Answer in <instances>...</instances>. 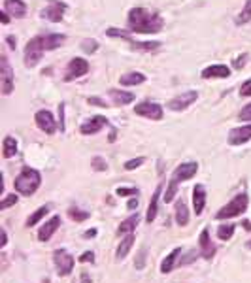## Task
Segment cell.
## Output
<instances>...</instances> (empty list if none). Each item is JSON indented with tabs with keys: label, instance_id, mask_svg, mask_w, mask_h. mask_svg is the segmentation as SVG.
Instances as JSON below:
<instances>
[{
	"label": "cell",
	"instance_id": "1",
	"mask_svg": "<svg viewBox=\"0 0 251 283\" xmlns=\"http://www.w3.org/2000/svg\"><path fill=\"white\" fill-rule=\"evenodd\" d=\"M127 26L132 34H159L165 26V19L157 12L136 6L129 10Z\"/></svg>",
	"mask_w": 251,
	"mask_h": 283
},
{
	"label": "cell",
	"instance_id": "2",
	"mask_svg": "<svg viewBox=\"0 0 251 283\" xmlns=\"http://www.w3.org/2000/svg\"><path fill=\"white\" fill-rule=\"evenodd\" d=\"M40 185H42V174L38 170L30 168V166H25L15 176V179H13L15 193L21 195V197H30V195H34L40 189Z\"/></svg>",
	"mask_w": 251,
	"mask_h": 283
},
{
	"label": "cell",
	"instance_id": "3",
	"mask_svg": "<svg viewBox=\"0 0 251 283\" xmlns=\"http://www.w3.org/2000/svg\"><path fill=\"white\" fill-rule=\"evenodd\" d=\"M247 206H249V198L245 193H240L236 197L232 198L229 204H225L221 210L215 213V219L219 221H225V219H232V217H240L245 210H247Z\"/></svg>",
	"mask_w": 251,
	"mask_h": 283
},
{
	"label": "cell",
	"instance_id": "4",
	"mask_svg": "<svg viewBox=\"0 0 251 283\" xmlns=\"http://www.w3.org/2000/svg\"><path fill=\"white\" fill-rule=\"evenodd\" d=\"M46 53V46H44V34H38L26 42L25 46V66L26 68H34L38 65L42 57Z\"/></svg>",
	"mask_w": 251,
	"mask_h": 283
},
{
	"label": "cell",
	"instance_id": "5",
	"mask_svg": "<svg viewBox=\"0 0 251 283\" xmlns=\"http://www.w3.org/2000/svg\"><path fill=\"white\" fill-rule=\"evenodd\" d=\"M53 263L57 266V274L59 276H70L74 270V257L66 249H55L53 251Z\"/></svg>",
	"mask_w": 251,
	"mask_h": 283
},
{
	"label": "cell",
	"instance_id": "6",
	"mask_svg": "<svg viewBox=\"0 0 251 283\" xmlns=\"http://www.w3.org/2000/svg\"><path fill=\"white\" fill-rule=\"evenodd\" d=\"M134 113L140 115V117L151 119V121H161L163 115H165L163 106L157 104V102H151V100H144V102L134 106Z\"/></svg>",
	"mask_w": 251,
	"mask_h": 283
},
{
	"label": "cell",
	"instance_id": "7",
	"mask_svg": "<svg viewBox=\"0 0 251 283\" xmlns=\"http://www.w3.org/2000/svg\"><path fill=\"white\" fill-rule=\"evenodd\" d=\"M87 72H89V62L85 59H81V57H74V59H70L68 66H66V72L62 79H65L66 83H70L74 79L83 78Z\"/></svg>",
	"mask_w": 251,
	"mask_h": 283
},
{
	"label": "cell",
	"instance_id": "8",
	"mask_svg": "<svg viewBox=\"0 0 251 283\" xmlns=\"http://www.w3.org/2000/svg\"><path fill=\"white\" fill-rule=\"evenodd\" d=\"M0 91L4 97H10L13 92V70L8 62L6 55L0 57Z\"/></svg>",
	"mask_w": 251,
	"mask_h": 283
},
{
	"label": "cell",
	"instance_id": "9",
	"mask_svg": "<svg viewBox=\"0 0 251 283\" xmlns=\"http://www.w3.org/2000/svg\"><path fill=\"white\" fill-rule=\"evenodd\" d=\"M198 100V92L197 91H183L179 92V95H176L174 99L168 100V110H172V112H183V110H187L189 106L193 104V102H197Z\"/></svg>",
	"mask_w": 251,
	"mask_h": 283
},
{
	"label": "cell",
	"instance_id": "10",
	"mask_svg": "<svg viewBox=\"0 0 251 283\" xmlns=\"http://www.w3.org/2000/svg\"><path fill=\"white\" fill-rule=\"evenodd\" d=\"M65 12H66L65 2H60V0H51L46 8L40 12V17L51 21V23H60L62 17H65Z\"/></svg>",
	"mask_w": 251,
	"mask_h": 283
},
{
	"label": "cell",
	"instance_id": "11",
	"mask_svg": "<svg viewBox=\"0 0 251 283\" xmlns=\"http://www.w3.org/2000/svg\"><path fill=\"white\" fill-rule=\"evenodd\" d=\"M34 123H36L40 131L46 132V134H55L57 127H59V123L55 121V117H53V113L49 110H38L36 115H34Z\"/></svg>",
	"mask_w": 251,
	"mask_h": 283
},
{
	"label": "cell",
	"instance_id": "12",
	"mask_svg": "<svg viewBox=\"0 0 251 283\" xmlns=\"http://www.w3.org/2000/svg\"><path fill=\"white\" fill-rule=\"evenodd\" d=\"M198 172V163L195 161H189V163H181L179 166H176V170L172 172V179H176V181H189L197 176Z\"/></svg>",
	"mask_w": 251,
	"mask_h": 283
},
{
	"label": "cell",
	"instance_id": "13",
	"mask_svg": "<svg viewBox=\"0 0 251 283\" xmlns=\"http://www.w3.org/2000/svg\"><path fill=\"white\" fill-rule=\"evenodd\" d=\"M251 140V125H242V127H234L229 132V144L231 145H242L247 144Z\"/></svg>",
	"mask_w": 251,
	"mask_h": 283
},
{
	"label": "cell",
	"instance_id": "14",
	"mask_svg": "<svg viewBox=\"0 0 251 283\" xmlns=\"http://www.w3.org/2000/svg\"><path fill=\"white\" fill-rule=\"evenodd\" d=\"M106 125H108V119L104 115H95V117L87 119L85 123L79 127V132L85 134V136H91V134H97V132L102 131Z\"/></svg>",
	"mask_w": 251,
	"mask_h": 283
},
{
	"label": "cell",
	"instance_id": "15",
	"mask_svg": "<svg viewBox=\"0 0 251 283\" xmlns=\"http://www.w3.org/2000/svg\"><path fill=\"white\" fill-rule=\"evenodd\" d=\"M198 247H200V257H204L206 261L213 259L217 247H215V244H211L210 231H208V229H204V231L200 232V236H198Z\"/></svg>",
	"mask_w": 251,
	"mask_h": 283
},
{
	"label": "cell",
	"instance_id": "16",
	"mask_svg": "<svg viewBox=\"0 0 251 283\" xmlns=\"http://www.w3.org/2000/svg\"><path fill=\"white\" fill-rule=\"evenodd\" d=\"M59 227H60V215H53L49 221H46V223L40 227L38 240L40 242H49L53 234L59 231Z\"/></svg>",
	"mask_w": 251,
	"mask_h": 283
},
{
	"label": "cell",
	"instance_id": "17",
	"mask_svg": "<svg viewBox=\"0 0 251 283\" xmlns=\"http://www.w3.org/2000/svg\"><path fill=\"white\" fill-rule=\"evenodd\" d=\"M204 79H227L231 78V68L227 65H211V66H206L202 74H200Z\"/></svg>",
	"mask_w": 251,
	"mask_h": 283
},
{
	"label": "cell",
	"instance_id": "18",
	"mask_svg": "<svg viewBox=\"0 0 251 283\" xmlns=\"http://www.w3.org/2000/svg\"><path fill=\"white\" fill-rule=\"evenodd\" d=\"M204 206H206V187L198 183L193 189V208H195V213L202 215L204 213Z\"/></svg>",
	"mask_w": 251,
	"mask_h": 283
},
{
	"label": "cell",
	"instance_id": "19",
	"mask_svg": "<svg viewBox=\"0 0 251 283\" xmlns=\"http://www.w3.org/2000/svg\"><path fill=\"white\" fill-rule=\"evenodd\" d=\"M163 197V185H157V189L153 193L151 200H149V206H147V211H145V223H153L155 217L159 213V198Z\"/></svg>",
	"mask_w": 251,
	"mask_h": 283
},
{
	"label": "cell",
	"instance_id": "20",
	"mask_svg": "<svg viewBox=\"0 0 251 283\" xmlns=\"http://www.w3.org/2000/svg\"><path fill=\"white\" fill-rule=\"evenodd\" d=\"M4 10L15 19L26 17V4L23 0H4Z\"/></svg>",
	"mask_w": 251,
	"mask_h": 283
},
{
	"label": "cell",
	"instance_id": "21",
	"mask_svg": "<svg viewBox=\"0 0 251 283\" xmlns=\"http://www.w3.org/2000/svg\"><path fill=\"white\" fill-rule=\"evenodd\" d=\"M108 95H110V99H112V102L115 106H127L131 104V102H134V99H136L132 92L121 91V89H110Z\"/></svg>",
	"mask_w": 251,
	"mask_h": 283
},
{
	"label": "cell",
	"instance_id": "22",
	"mask_svg": "<svg viewBox=\"0 0 251 283\" xmlns=\"http://www.w3.org/2000/svg\"><path fill=\"white\" fill-rule=\"evenodd\" d=\"M147 76L142 72H129V74H123L121 78H119V83L123 87H134V85H142Z\"/></svg>",
	"mask_w": 251,
	"mask_h": 283
},
{
	"label": "cell",
	"instance_id": "23",
	"mask_svg": "<svg viewBox=\"0 0 251 283\" xmlns=\"http://www.w3.org/2000/svg\"><path fill=\"white\" fill-rule=\"evenodd\" d=\"M66 36L65 34H57V33H47L44 34V46H46V51H53L65 44Z\"/></svg>",
	"mask_w": 251,
	"mask_h": 283
},
{
	"label": "cell",
	"instance_id": "24",
	"mask_svg": "<svg viewBox=\"0 0 251 283\" xmlns=\"http://www.w3.org/2000/svg\"><path fill=\"white\" fill-rule=\"evenodd\" d=\"M132 245H134V234L131 232V234H127V236L121 240V244H119L117 251H115V259H117V261H123V259L131 253Z\"/></svg>",
	"mask_w": 251,
	"mask_h": 283
},
{
	"label": "cell",
	"instance_id": "25",
	"mask_svg": "<svg viewBox=\"0 0 251 283\" xmlns=\"http://www.w3.org/2000/svg\"><path fill=\"white\" fill-rule=\"evenodd\" d=\"M181 255V249L179 247H176V249H172V253H168L166 255V259L161 263V272L163 274H170L172 270H174V266H176V263H178V257Z\"/></svg>",
	"mask_w": 251,
	"mask_h": 283
},
{
	"label": "cell",
	"instance_id": "26",
	"mask_svg": "<svg viewBox=\"0 0 251 283\" xmlns=\"http://www.w3.org/2000/svg\"><path fill=\"white\" fill-rule=\"evenodd\" d=\"M138 223H140V213L136 211V213H132L131 217H127L125 221H121L117 232L119 234H131V232H134V229L138 227Z\"/></svg>",
	"mask_w": 251,
	"mask_h": 283
},
{
	"label": "cell",
	"instance_id": "27",
	"mask_svg": "<svg viewBox=\"0 0 251 283\" xmlns=\"http://www.w3.org/2000/svg\"><path fill=\"white\" fill-rule=\"evenodd\" d=\"M15 155H17V140L13 136H4V140H2V157L12 159Z\"/></svg>",
	"mask_w": 251,
	"mask_h": 283
},
{
	"label": "cell",
	"instance_id": "28",
	"mask_svg": "<svg viewBox=\"0 0 251 283\" xmlns=\"http://www.w3.org/2000/svg\"><path fill=\"white\" fill-rule=\"evenodd\" d=\"M176 223L179 227H185V225L189 223V210H187V204H185L183 200H178L176 202Z\"/></svg>",
	"mask_w": 251,
	"mask_h": 283
},
{
	"label": "cell",
	"instance_id": "29",
	"mask_svg": "<svg viewBox=\"0 0 251 283\" xmlns=\"http://www.w3.org/2000/svg\"><path fill=\"white\" fill-rule=\"evenodd\" d=\"M127 42H129V44H131L134 49H138V51H145V53L157 51L159 47H161V42H134V40H132V36H129V38H127Z\"/></svg>",
	"mask_w": 251,
	"mask_h": 283
},
{
	"label": "cell",
	"instance_id": "30",
	"mask_svg": "<svg viewBox=\"0 0 251 283\" xmlns=\"http://www.w3.org/2000/svg\"><path fill=\"white\" fill-rule=\"evenodd\" d=\"M47 213H49V206H42V208H38L36 211H33V215L26 219V227H36V225L42 221V219L46 217Z\"/></svg>",
	"mask_w": 251,
	"mask_h": 283
},
{
	"label": "cell",
	"instance_id": "31",
	"mask_svg": "<svg viewBox=\"0 0 251 283\" xmlns=\"http://www.w3.org/2000/svg\"><path fill=\"white\" fill-rule=\"evenodd\" d=\"M234 231H236V225H232V223L219 225L217 227V238L219 240H223V242H227V240H231V238L234 236Z\"/></svg>",
	"mask_w": 251,
	"mask_h": 283
},
{
	"label": "cell",
	"instance_id": "32",
	"mask_svg": "<svg viewBox=\"0 0 251 283\" xmlns=\"http://www.w3.org/2000/svg\"><path fill=\"white\" fill-rule=\"evenodd\" d=\"M176 195H178V181H176V179H170L168 185H166V191L163 193V202H165V204H170L172 200L176 198Z\"/></svg>",
	"mask_w": 251,
	"mask_h": 283
},
{
	"label": "cell",
	"instance_id": "33",
	"mask_svg": "<svg viewBox=\"0 0 251 283\" xmlns=\"http://www.w3.org/2000/svg\"><path fill=\"white\" fill-rule=\"evenodd\" d=\"M249 21H251V0H245L242 12L238 13V17H236V25H245V23H249Z\"/></svg>",
	"mask_w": 251,
	"mask_h": 283
},
{
	"label": "cell",
	"instance_id": "34",
	"mask_svg": "<svg viewBox=\"0 0 251 283\" xmlns=\"http://www.w3.org/2000/svg\"><path fill=\"white\" fill-rule=\"evenodd\" d=\"M68 217L72 219V221H76V223H81V221H87V219L91 217V213L79 210V208H70L68 210Z\"/></svg>",
	"mask_w": 251,
	"mask_h": 283
},
{
	"label": "cell",
	"instance_id": "35",
	"mask_svg": "<svg viewBox=\"0 0 251 283\" xmlns=\"http://www.w3.org/2000/svg\"><path fill=\"white\" fill-rule=\"evenodd\" d=\"M17 202H19V197H17L15 193H12V195H4L2 202H0V210H8L10 206H15Z\"/></svg>",
	"mask_w": 251,
	"mask_h": 283
},
{
	"label": "cell",
	"instance_id": "36",
	"mask_svg": "<svg viewBox=\"0 0 251 283\" xmlns=\"http://www.w3.org/2000/svg\"><path fill=\"white\" fill-rule=\"evenodd\" d=\"M145 163V157H136V159H131V161H127L125 165H123V168L125 170H136V168H140V166Z\"/></svg>",
	"mask_w": 251,
	"mask_h": 283
},
{
	"label": "cell",
	"instance_id": "37",
	"mask_svg": "<svg viewBox=\"0 0 251 283\" xmlns=\"http://www.w3.org/2000/svg\"><path fill=\"white\" fill-rule=\"evenodd\" d=\"M81 49L85 53H95V51H99V42L97 40H83L81 42Z\"/></svg>",
	"mask_w": 251,
	"mask_h": 283
},
{
	"label": "cell",
	"instance_id": "38",
	"mask_svg": "<svg viewBox=\"0 0 251 283\" xmlns=\"http://www.w3.org/2000/svg\"><path fill=\"white\" fill-rule=\"evenodd\" d=\"M91 166H92V168H95L97 172H106V170H108V163H106V161H104L102 157H95V159H92V161H91Z\"/></svg>",
	"mask_w": 251,
	"mask_h": 283
},
{
	"label": "cell",
	"instance_id": "39",
	"mask_svg": "<svg viewBox=\"0 0 251 283\" xmlns=\"http://www.w3.org/2000/svg\"><path fill=\"white\" fill-rule=\"evenodd\" d=\"M240 97L242 99H251V78L245 79L244 83L240 85Z\"/></svg>",
	"mask_w": 251,
	"mask_h": 283
},
{
	"label": "cell",
	"instance_id": "40",
	"mask_svg": "<svg viewBox=\"0 0 251 283\" xmlns=\"http://www.w3.org/2000/svg\"><path fill=\"white\" fill-rule=\"evenodd\" d=\"M145 259H147V249L145 247H142L140 249V255H138V261L134 263V266H136V270H142L145 266Z\"/></svg>",
	"mask_w": 251,
	"mask_h": 283
},
{
	"label": "cell",
	"instance_id": "41",
	"mask_svg": "<svg viewBox=\"0 0 251 283\" xmlns=\"http://www.w3.org/2000/svg\"><path fill=\"white\" fill-rule=\"evenodd\" d=\"M115 193H117V197H131V195H138V189H134V187H119Z\"/></svg>",
	"mask_w": 251,
	"mask_h": 283
},
{
	"label": "cell",
	"instance_id": "42",
	"mask_svg": "<svg viewBox=\"0 0 251 283\" xmlns=\"http://www.w3.org/2000/svg\"><path fill=\"white\" fill-rule=\"evenodd\" d=\"M87 102L91 106H97V108H108V102L104 99H100V97H89Z\"/></svg>",
	"mask_w": 251,
	"mask_h": 283
},
{
	"label": "cell",
	"instance_id": "43",
	"mask_svg": "<svg viewBox=\"0 0 251 283\" xmlns=\"http://www.w3.org/2000/svg\"><path fill=\"white\" fill-rule=\"evenodd\" d=\"M245 62H247V55L244 53V55H238L236 59H234V62H232V66H234L236 70H242L245 66Z\"/></svg>",
	"mask_w": 251,
	"mask_h": 283
},
{
	"label": "cell",
	"instance_id": "44",
	"mask_svg": "<svg viewBox=\"0 0 251 283\" xmlns=\"http://www.w3.org/2000/svg\"><path fill=\"white\" fill-rule=\"evenodd\" d=\"M240 119H242V121H251V102L242 108V112H240Z\"/></svg>",
	"mask_w": 251,
	"mask_h": 283
},
{
	"label": "cell",
	"instance_id": "45",
	"mask_svg": "<svg viewBox=\"0 0 251 283\" xmlns=\"http://www.w3.org/2000/svg\"><path fill=\"white\" fill-rule=\"evenodd\" d=\"M78 261L79 263H95V253H92V251H85Z\"/></svg>",
	"mask_w": 251,
	"mask_h": 283
},
{
	"label": "cell",
	"instance_id": "46",
	"mask_svg": "<svg viewBox=\"0 0 251 283\" xmlns=\"http://www.w3.org/2000/svg\"><path fill=\"white\" fill-rule=\"evenodd\" d=\"M59 127L60 132H65V104H59Z\"/></svg>",
	"mask_w": 251,
	"mask_h": 283
},
{
	"label": "cell",
	"instance_id": "47",
	"mask_svg": "<svg viewBox=\"0 0 251 283\" xmlns=\"http://www.w3.org/2000/svg\"><path fill=\"white\" fill-rule=\"evenodd\" d=\"M6 44H8V47H10V49H15V46H17V38L10 34V36H6Z\"/></svg>",
	"mask_w": 251,
	"mask_h": 283
},
{
	"label": "cell",
	"instance_id": "48",
	"mask_svg": "<svg viewBox=\"0 0 251 283\" xmlns=\"http://www.w3.org/2000/svg\"><path fill=\"white\" fill-rule=\"evenodd\" d=\"M0 21H2V25H8L10 23V13L4 10V12H0Z\"/></svg>",
	"mask_w": 251,
	"mask_h": 283
},
{
	"label": "cell",
	"instance_id": "49",
	"mask_svg": "<svg viewBox=\"0 0 251 283\" xmlns=\"http://www.w3.org/2000/svg\"><path fill=\"white\" fill-rule=\"evenodd\" d=\"M127 208H129V210H136V208H138V198H131Z\"/></svg>",
	"mask_w": 251,
	"mask_h": 283
},
{
	"label": "cell",
	"instance_id": "50",
	"mask_svg": "<svg viewBox=\"0 0 251 283\" xmlns=\"http://www.w3.org/2000/svg\"><path fill=\"white\" fill-rule=\"evenodd\" d=\"M8 244V232L6 229H2V242H0V247H6Z\"/></svg>",
	"mask_w": 251,
	"mask_h": 283
},
{
	"label": "cell",
	"instance_id": "51",
	"mask_svg": "<svg viewBox=\"0 0 251 283\" xmlns=\"http://www.w3.org/2000/svg\"><path fill=\"white\" fill-rule=\"evenodd\" d=\"M81 283H92L91 277H89V274H87V272H81Z\"/></svg>",
	"mask_w": 251,
	"mask_h": 283
},
{
	"label": "cell",
	"instance_id": "52",
	"mask_svg": "<svg viewBox=\"0 0 251 283\" xmlns=\"http://www.w3.org/2000/svg\"><path fill=\"white\" fill-rule=\"evenodd\" d=\"M95 234H97V231H95V229H91V231H87L85 234H83V236H85V238H92Z\"/></svg>",
	"mask_w": 251,
	"mask_h": 283
},
{
	"label": "cell",
	"instance_id": "53",
	"mask_svg": "<svg viewBox=\"0 0 251 283\" xmlns=\"http://www.w3.org/2000/svg\"><path fill=\"white\" fill-rule=\"evenodd\" d=\"M115 138H117V132L112 131V134H110V142H115Z\"/></svg>",
	"mask_w": 251,
	"mask_h": 283
}]
</instances>
